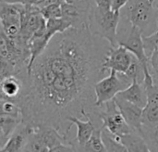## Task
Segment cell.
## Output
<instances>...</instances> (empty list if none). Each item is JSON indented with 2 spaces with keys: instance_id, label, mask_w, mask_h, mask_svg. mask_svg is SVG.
I'll use <instances>...</instances> for the list:
<instances>
[{
  "instance_id": "cell-18",
  "label": "cell",
  "mask_w": 158,
  "mask_h": 152,
  "mask_svg": "<svg viewBox=\"0 0 158 152\" xmlns=\"http://www.w3.org/2000/svg\"><path fill=\"white\" fill-rule=\"evenodd\" d=\"M142 137L144 138L150 151H158V124H143Z\"/></svg>"
},
{
  "instance_id": "cell-11",
  "label": "cell",
  "mask_w": 158,
  "mask_h": 152,
  "mask_svg": "<svg viewBox=\"0 0 158 152\" xmlns=\"http://www.w3.org/2000/svg\"><path fill=\"white\" fill-rule=\"evenodd\" d=\"M86 121L81 120L79 117H70L69 122L77 126V136L75 139L76 148L78 151H81L83 146L87 143V141L92 137L94 131L97 127L90 113L86 115Z\"/></svg>"
},
{
  "instance_id": "cell-16",
  "label": "cell",
  "mask_w": 158,
  "mask_h": 152,
  "mask_svg": "<svg viewBox=\"0 0 158 152\" xmlns=\"http://www.w3.org/2000/svg\"><path fill=\"white\" fill-rule=\"evenodd\" d=\"M81 151L106 152V149L102 138V127H96L92 137L83 146Z\"/></svg>"
},
{
  "instance_id": "cell-10",
  "label": "cell",
  "mask_w": 158,
  "mask_h": 152,
  "mask_svg": "<svg viewBox=\"0 0 158 152\" xmlns=\"http://www.w3.org/2000/svg\"><path fill=\"white\" fill-rule=\"evenodd\" d=\"M28 71H25L19 75L8 76L1 80V98L17 101L23 91Z\"/></svg>"
},
{
  "instance_id": "cell-5",
  "label": "cell",
  "mask_w": 158,
  "mask_h": 152,
  "mask_svg": "<svg viewBox=\"0 0 158 152\" xmlns=\"http://www.w3.org/2000/svg\"><path fill=\"white\" fill-rule=\"evenodd\" d=\"M99 117L102 122V127L106 128L118 137L134 131L127 124L115 98L99 107Z\"/></svg>"
},
{
  "instance_id": "cell-12",
  "label": "cell",
  "mask_w": 158,
  "mask_h": 152,
  "mask_svg": "<svg viewBox=\"0 0 158 152\" xmlns=\"http://www.w3.org/2000/svg\"><path fill=\"white\" fill-rule=\"evenodd\" d=\"M32 131V127L21 123L13 135L9 137L6 145L0 149L1 152L24 151L29 137Z\"/></svg>"
},
{
  "instance_id": "cell-19",
  "label": "cell",
  "mask_w": 158,
  "mask_h": 152,
  "mask_svg": "<svg viewBox=\"0 0 158 152\" xmlns=\"http://www.w3.org/2000/svg\"><path fill=\"white\" fill-rule=\"evenodd\" d=\"M125 75L131 81L133 82L134 80H137L140 84H143L144 81V70L143 67L141 63V61L135 57L133 56L131 64L130 66V68L128 69V71L125 72Z\"/></svg>"
},
{
  "instance_id": "cell-27",
  "label": "cell",
  "mask_w": 158,
  "mask_h": 152,
  "mask_svg": "<svg viewBox=\"0 0 158 152\" xmlns=\"http://www.w3.org/2000/svg\"><path fill=\"white\" fill-rule=\"evenodd\" d=\"M154 83L158 86V79H154Z\"/></svg>"
},
{
  "instance_id": "cell-22",
  "label": "cell",
  "mask_w": 158,
  "mask_h": 152,
  "mask_svg": "<svg viewBox=\"0 0 158 152\" xmlns=\"http://www.w3.org/2000/svg\"><path fill=\"white\" fill-rule=\"evenodd\" d=\"M143 39L145 54L149 59L155 51L158 50V31L150 35L143 36Z\"/></svg>"
},
{
  "instance_id": "cell-26",
  "label": "cell",
  "mask_w": 158,
  "mask_h": 152,
  "mask_svg": "<svg viewBox=\"0 0 158 152\" xmlns=\"http://www.w3.org/2000/svg\"><path fill=\"white\" fill-rule=\"evenodd\" d=\"M154 6H155V7L156 8V10L158 11V0H156V1H155V3H154Z\"/></svg>"
},
{
  "instance_id": "cell-23",
  "label": "cell",
  "mask_w": 158,
  "mask_h": 152,
  "mask_svg": "<svg viewBox=\"0 0 158 152\" xmlns=\"http://www.w3.org/2000/svg\"><path fill=\"white\" fill-rule=\"evenodd\" d=\"M42 14L46 20L60 18L62 16L61 3H52L41 7Z\"/></svg>"
},
{
  "instance_id": "cell-14",
  "label": "cell",
  "mask_w": 158,
  "mask_h": 152,
  "mask_svg": "<svg viewBox=\"0 0 158 152\" xmlns=\"http://www.w3.org/2000/svg\"><path fill=\"white\" fill-rule=\"evenodd\" d=\"M22 123V119L10 115L0 114V149L3 148L9 137L13 135L19 125Z\"/></svg>"
},
{
  "instance_id": "cell-9",
  "label": "cell",
  "mask_w": 158,
  "mask_h": 152,
  "mask_svg": "<svg viewBox=\"0 0 158 152\" xmlns=\"http://www.w3.org/2000/svg\"><path fill=\"white\" fill-rule=\"evenodd\" d=\"M115 99L127 124L131 127L132 130L142 135L143 109L122 98L118 95L116 96Z\"/></svg>"
},
{
  "instance_id": "cell-6",
  "label": "cell",
  "mask_w": 158,
  "mask_h": 152,
  "mask_svg": "<svg viewBox=\"0 0 158 152\" xmlns=\"http://www.w3.org/2000/svg\"><path fill=\"white\" fill-rule=\"evenodd\" d=\"M47 20L41 8L34 5H22L20 13V37L29 45L31 36L39 30L46 27Z\"/></svg>"
},
{
  "instance_id": "cell-8",
  "label": "cell",
  "mask_w": 158,
  "mask_h": 152,
  "mask_svg": "<svg viewBox=\"0 0 158 152\" xmlns=\"http://www.w3.org/2000/svg\"><path fill=\"white\" fill-rule=\"evenodd\" d=\"M133 56L134 55L123 46L119 45L117 47L111 46L103 67L108 72L113 70L117 72L125 73L131 64Z\"/></svg>"
},
{
  "instance_id": "cell-24",
  "label": "cell",
  "mask_w": 158,
  "mask_h": 152,
  "mask_svg": "<svg viewBox=\"0 0 158 152\" xmlns=\"http://www.w3.org/2000/svg\"><path fill=\"white\" fill-rule=\"evenodd\" d=\"M149 70L154 79H158V50L149 58Z\"/></svg>"
},
{
  "instance_id": "cell-7",
  "label": "cell",
  "mask_w": 158,
  "mask_h": 152,
  "mask_svg": "<svg viewBox=\"0 0 158 152\" xmlns=\"http://www.w3.org/2000/svg\"><path fill=\"white\" fill-rule=\"evenodd\" d=\"M22 4H14L1 1L0 20L1 30L10 39L20 35V13Z\"/></svg>"
},
{
  "instance_id": "cell-4",
  "label": "cell",
  "mask_w": 158,
  "mask_h": 152,
  "mask_svg": "<svg viewBox=\"0 0 158 152\" xmlns=\"http://www.w3.org/2000/svg\"><path fill=\"white\" fill-rule=\"evenodd\" d=\"M132 82L125 75V73L110 71L109 75L102 78L94 85V92L96 97L95 104L100 107L106 102L113 99L116 96Z\"/></svg>"
},
{
  "instance_id": "cell-28",
  "label": "cell",
  "mask_w": 158,
  "mask_h": 152,
  "mask_svg": "<svg viewBox=\"0 0 158 152\" xmlns=\"http://www.w3.org/2000/svg\"><path fill=\"white\" fill-rule=\"evenodd\" d=\"M150 1H151V2H152V3H153V4H154V3H155V1H156V0H150Z\"/></svg>"
},
{
  "instance_id": "cell-25",
  "label": "cell",
  "mask_w": 158,
  "mask_h": 152,
  "mask_svg": "<svg viewBox=\"0 0 158 152\" xmlns=\"http://www.w3.org/2000/svg\"><path fill=\"white\" fill-rule=\"evenodd\" d=\"M95 5L100 9H111V3L112 0H94Z\"/></svg>"
},
{
  "instance_id": "cell-17",
  "label": "cell",
  "mask_w": 158,
  "mask_h": 152,
  "mask_svg": "<svg viewBox=\"0 0 158 152\" xmlns=\"http://www.w3.org/2000/svg\"><path fill=\"white\" fill-rule=\"evenodd\" d=\"M102 138L106 151H127L119 137L113 135L109 130L104 127H102Z\"/></svg>"
},
{
  "instance_id": "cell-1",
  "label": "cell",
  "mask_w": 158,
  "mask_h": 152,
  "mask_svg": "<svg viewBox=\"0 0 158 152\" xmlns=\"http://www.w3.org/2000/svg\"><path fill=\"white\" fill-rule=\"evenodd\" d=\"M112 46L94 34L88 24L56 33L28 71L23 91L16 101L22 123L32 127L53 126L69 137L70 117L88 113L100 122L94 85L108 72L103 67Z\"/></svg>"
},
{
  "instance_id": "cell-3",
  "label": "cell",
  "mask_w": 158,
  "mask_h": 152,
  "mask_svg": "<svg viewBox=\"0 0 158 152\" xmlns=\"http://www.w3.org/2000/svg\"><path fill=\"white\" fill-rule=\"evenodd\" d=\"M121 19V12L112 9H100L94 6L88 19V25L91 32L104 39H106L113 47H117L118 28Z\"/></svg>"
},
{
  "instance_id": "cell-13",
  "label": "cell",
  "mask_w": 158,
  "mask_h": 152,
  "mask_svg": "<svg viewBox=\"0 0 158 152\" xmlns=\"http://www.w3.org/2000/svg\"><path fill=\"white\" fill-rule=\"evenodd\" d=\"M118 96L143 109L147 105L148 101L147 93L143 85L140 84L137 80H134L127 88L120 91Z\"/></svg>"
},
{
  "instance_id": "cell-15",
  "label": "cell",
  "mask_w": 158,
  "mask_h": 152,
  "mask_svg": "<svg viewBox=\"0 0 158 152\" xmlns=\"http://www.w3.org/2000/svg\"><path fill=\"white\" fill-rule=\"evenodd\" d=\"M119 139L123 146L126 148L127 152L150 151L144 138L136 131H132L130 134L123 135L119 137Z\"/></svg>"
},
{
  "instance_id": "cell-21",
  "label": "cell",
  "mask_w": 158,
  "mask_h": 152,
  "mask_svg": "<svg viewBox=\"0 0 158 152\" xmlns=\"http://www.w3.org/2000/svg\"><path fill=\"white\" fill-rule=\"evenodd\" d=\"M143 124H158V107L147 103L143 111Z\"/></svg>"
},
{
  "instance_id": "cell-20",
  "label": "cell",
  "mask_w": 158,
  "mask_h": 152,
  "mask_svg": "<svg viewBox=\"0 0 158 152\" xmlns=\"http://www.w3.org/2000/svg\"><path fill=\"white\" fill-rule=\"evenodd\" d=\"M1 113L22 119V111L19 105L13 100L1 98Z\"/></svg>"
},
{
  "instance_id": "cell-2",
  "label": "cell",
  "mask_w": 158,
  "mask_h": 152,
  "mask_svg": "<svg viewBox=\"0 0 158 152\" xmlns=\"http://www.w3.org/2000/svg\"><path fill=\"white\" fill-rule=\"evenodd\" d=\"M121 16L137 26L143 36L158 31V11L150 0H130L121 10Z\"/></svg>"
}]
</instances>
